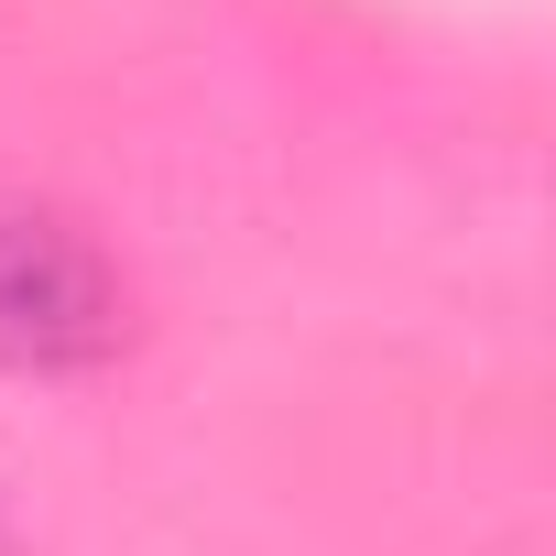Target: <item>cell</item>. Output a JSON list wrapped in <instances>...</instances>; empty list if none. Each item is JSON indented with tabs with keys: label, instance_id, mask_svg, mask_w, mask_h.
<instances>
[{
	"label": "cell",
	"instance_id": "cell-1",
	"mask_svg": "<svg viewBox=\"0 0 556 556\" xmlns=\"http://www.w3.org/2000/svg\"><path fill=\"white\" fill-rule=\"evenodd\" d=\"M0 350L23 371H88L121 350V285L88 251V229H66L34 197H0Z\"/></svg>",
	"mask_w": 556,
	"mask_h": 556
}]
</instances>
